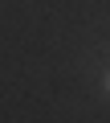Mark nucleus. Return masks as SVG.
Here are the masks:
<instances>
[{
	"label": "nucleus",
	"mask_w": 110,
	"mask_h": 123,
	"mask_svg": "<svg viewBox=\"0 0 110 123\" xmlns=\"http://www.w3.org/2000/svg\"><path fill=\"white\" fill-rule=\"evenodd\" d=\"M106 90H110V74H106Z\"/></svg>",
	"instance_id": "obj_1"
}]
</instances>
